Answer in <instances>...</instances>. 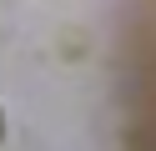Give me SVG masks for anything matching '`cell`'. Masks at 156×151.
Instances as JSON below:
<instances>
[{
  "instance_id": "6da1fadb",
  "label": "cell",
  "mask_w": 156,
  "mask_h": 151,
  "mask_svg": "<svg viewBox=\"0 0 156 151\" xmlns=\"http://www.w3.org/2000/svg\"><path fill=\"white\" fill-rule=\"evenodd\" d=\"M0 131H5V111H0Z\"/></svg>"
}]
</instances>
